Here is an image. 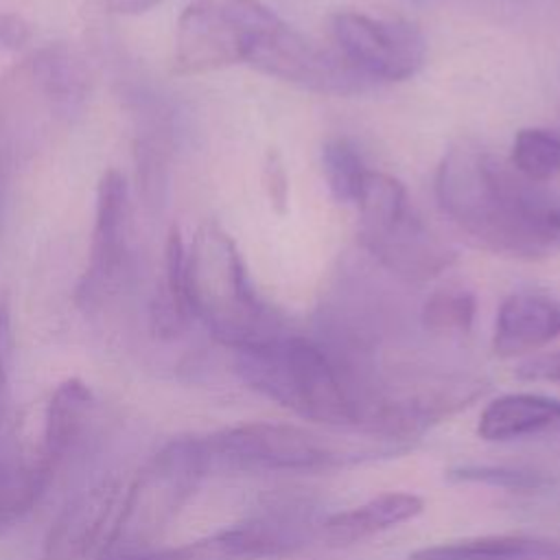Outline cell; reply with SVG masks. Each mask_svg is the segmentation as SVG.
I'll return each instance as SVG.
<instances>
[{"instance_id":"obj_22","label":"cell","mask_w":560,"mask_h":560,"mask_svg":"<svg viewBox=\"0 0 560 560\" xmlns=\"http://www.w3.org/2000/svg\"><path fill=\"white\" fill-rule=\"evenodd\" d=\"M33 77L39 88L59 105L81 98L83 74L66 46H46L33 61Z\"/></svg>"},{"instance_id":"obj_2","label":"cell","mask_w":560,"mask_h":560,"mask_svg":"<svg viewBox=\"0 0 560 560\" xmlns=\"http://www.w3.org/2000/svg\"><path fill=\"white\" fill-rule=\"evenodd\" d=\"M232 352L236 376L295 416L328 427L361 422V405L337 363L315 341L278 332Z\"/></svg>"},{"instance_id":"obj_10","label":"cell","mask_w":560,"mask_h":560,"mask_svg":"<svg viewBox=\"0 0 560 560\" xmlns=\"http://www.w3.org/2000/svg\"><path fill=\"white\" fill-rule=\"evenodd\" d=\"M249 66L267 77L319 94H354L370 83L337 50L317 46L284 22L267 37Z\"/></svg>"},{"instance_id":"obj_9","label":"cell","mask_w":560,"mask_h":560,"mask_svg":"<svg viewBox=\"0 0 560 560\" xmlns=\"http://www.w3.org/2000/svg\"><path fill=\"white\" fill-rule=\"evenodd\" d=\"M127 221L129 188L125 175L116 168H109L101 175L96 186L90 258L74 291L77 304L81 308H92L101 304L120 287L129 260Z\"/></svg>"},{"instance_id":"obj_24","label":"cell","mask_w":560,"mask_h":560,"mask_svg":"<svg viewBox=\"0 0 560 560\" xmlns=\"http://www.w3.org/2000/svg\"><path fill=\"white\" fill-rule=\"evenodd\" d=\"M453 481H470V483H486L505 490H532L545 483V477L536 470L523 468H508V466H490V464H466L448 470Z\"/></svg>"},{"instance_id":"obj_17","label":"cell","mask_w":560,"mask_h":560,"mask_svg":"<svg viewBox=\"0 0 560 560\" xmlns=\"http://www.w3.org/2000/svg\"><path fill=\"white\" fill-rule=\"evenodd\" d=\"M52 470L35 453L0 446V534L33 510L52 481Z\"/></svg>"},{"instance_id":"obj_13","label":"cell","mask_w":560,"mask_h":560,"mask_svg":"<svg viewBox=\"0 0 560 560\" xmlns=\"http://www.w3.org/2000/svg\"><path fill=\"white\" fill-rule=\"evenodd\" d=\"M92 413L94 394L79 378H68L59 383L57 389L50 394L44 411L42 440L35 451L42 462L52 470V475L83 440Z\"/></svg>"},{"instance_id":"obj_14","label":"cell","mask_w":560,"mask_h":560,"mask_svg":"<svg viewBox=\"0 0 560 560\" xmlns=\"http://www.w3.org/2000/svg\"><path fill=\"white\" fill-rule=\"evenodd\" d=\"M422 510L424 501L411 492H385L346 512L330 514L317 525V534L332 547L354 545L416 518Z\"/></svg>"},{"instance_id":"obj_1","label":"cell","mask_w":560,"mask_h":560,"mask_svg":"<svg viewBox=\"0 0 560 560\" xmlns=\"http://www.w3.org/2000/svg\"><path fill=\"white\" fill-rule=\"evenodd\" d=\"M435 197L464 234L494 254L540 260L560 252V195L475 140L462 138L446 149Z\"/></svg>"},{"instance_id":"obj_26","label":"cell","mask_w":560,"mask_h":560,"mask_svg":"<svg viewBox=\"0 0 560 560\" xmlns=\"http://www.w3.org/2000/svg\"><path fill=\"white\" fill-rule=\"evenodd\" d=\"M33 39L31 24L11 11H0V48L22 50Z\"/></svg>"},{"instance_id":"obj_20","label":"cell","mask_w":560,"mask_h":560,"mask_svg":"<svg viewBox=\"0 0 560 560\" xmlns=\"http://www.w3.org/2000/svg\"><path fill=\"white\" fill-rule=\"evenodd\" d=\"M510 164L536 184L560 177V133L536 127L516 131Z\"/></svg>"},{"instance_id":"obj_28","label":"cell","mask_w":560,"mask_h":560,"mask_svg":"<svg viewBox=\"0 0 560 560\" xmlns=\"http://www.w3.org/2000/svg\"><path fill=\"white\" fill-rule=\"evenodd\" d=\"M162 0H107V9L116 15H142Z\"/></svg>"},{"instance_id":"obj_18","label":"cell","mask_w":560,"mask_h":560,"mask_svg":"<svg viewBox=\"0 0 560 560\" xmlns=\"http://www.w3.org/2000/svg\"><path fill=\"white\" fill-rule=\"evenodd\" d=\"M560 547L529 536H477L416 549L409 560H542Z\"/></svg>"},{"instance_id":"obj_8","label":"cell","mask_w":560,"mask_h":560,"mask_svg":"<svg viewBox=\"0 0 560 560\" xmlns=\"http://www.w3.org/2000/svg\"><path fill=\"white\" fill-rule=\"evenodd\" d=\"M337 52L365 81H407L427 59V39L409 22L381 20L359 11L330 18Z\"/></svg>"},{"instance_id":"obj_11","label":"cell","mask_w":560,"mask_h":560,"mask_svg":"<svg viewBox=\"0 0 560 560\" xmlns=\"http://www.w3.org/2000/svg\"><path fill=\"white\" fill-rule=\"evenodd\" d=\"M120 488L116 481L94 483L74 494L52 518L44 538L46 560H83L114 527Z\"/></svg>"},{"instance_id":"obj_7","label":"cell","mask_w":560,"mask_h":560,"mask_svg":"<svg viewBox=\"0 0 560 560\" xmlns=\"http://www.w3.org/2000/svg\"><path fill=\"white\" fill-rule=\"evenodd\" d=\"M208 470H319L335 453L306 429L280 422H247L201 438Z\"/></svg>"},{"instance_id":"obj_5","label":"cell","mask_w":560,"mask_h":560,"mask_svg":"<svg viewBox=\"0 0 560 560\" xmlns=\"http://www.w3.org/2000/svg\"><path fill=\"white\" fill-rule=\"evenodd\" d=\"M210 475L201 438L186 435L164 444L127 486L107 538L112 556L149 549V540L179 512Z\"/></svg>"},{"instance_id":"obj_29","label":"cell","mask_w":560,"mask_h":560,"mask_svg":"<svg viewBox=\"0 0 560 560\" xmlns=\"http://www.w3.org/2000/svg\"><path fill=\"white\" fill-rule=\"evenodd\" d=\"M9 350H11V322H9V313L0 304V368H4Z\"/></svg>"},{"instance_id":"obj_27","label":"cell","mask_w":560,"mask_h":560,"mask_svg":"<svg viewBox=\"0 0 560 560\" xmlns=\"http://www.w3.org/2000/svg\"><path fill=\"white\" fill-rule=\"evenodd\" d=\"M516 374L527 381H551L560 383V352L532 357L516 368Z\"/></svg>"},{"instance_id":"obj_21","label":"cell","mask_w":560,"mask_h":560,"mask_svg":"<svg viewBox=\"0 0 560 560\" xmlns=\"http://www.w3.org/2000/svg\"><path fill=\"white\" fill-rule=\"evenodd\" d=\"M322 171L330 195L354 206L370 168L348 138H330L322 144Z\"/></svg>"},{"instance_id":"obj_16","label":"cell","mask_w":560,"mask_h":560,"mask_svg":"<svg viewBox=\"0 0 560 560\" xmlns=\"http://www.w3.org/2000/svg\"><path fill=\"white\" fill-rule=\"evenodd\" d=\"M186 284V245L177 228H171L164 245V271L149 304V326L158 339H177L192 322Z\"/></svg>"},{"instance_id":"obj_19","label":"cell","mask_w":560,"mask_h":560,"mask_svg":"<svg viewBox=\"0 0 560 560\" xmlns=\"http://www.w3.org/2000/svg\"><path fill=\"white\" fill-rule=\"evenodd\" d=\"M109 560H258V545L245 523L225 527L206 538L164 549H140Z\"/></svg>"},{"instance_id":"obj_4","label":"cell","mask_w":560,"mask_h":560,"mask_svg":"<svg viewBox=\"0 0 560 560\" xmlns=\"http://www.w3.org/2000/svg\"><path fill=\"white\" fill-rule=\"evenodd\" d=\"M354 206L363 247L400 280L427 282L455 262L457 252L413 212L396 177L368 171Z\"/></svg>"},{"instance_id":"obj_23","label":"cell","mask_w":560,"mask_h":560,"mask_svg":"<svg viewBox=\"0 0 560 560\" xmlns=\"http://www.w3.org/2000/svg\"><path fill=\"white\" fill-rule=\"evenodd\" d=\"M477 313L475 295L464 289L433 291L422 306V324L435 335H466Z\"/></svg>"},{"instance_id":"obj_25","label":"cell","mask_w":560,"mask_h":560,"mask_svg":"<svg viewBox=\"0 0 560 560\" xmlns=\"http://www.w3.org/2000/svg\"><path fill=\"white\" fill-rule=\"evenodd\" d=\"M262 184L273 210L278 214H284L289 206V177L278 151H267L262 166Z\"/></svg>"},{"instance_id":"obj_30","label":"cell","mask_w":560,"mask_h":560,"mask_svg":"<svg viewBox=\"0 0 560 560\" xmlns=\"http://www.w3.org/2000/svg\"><path fill=\"white\" fill-rule=\"evenodd\" d=\"M7 418H9V378H7V370L0 368V446L4 438Z\"/></svg>"},{"instance_id":"obj_6","label":"cell","mask_w":560,"mask_h":560,"mask_svg":"<svg viewBox=\"0 0 560 560\" xmlns=\"http://www.w3.org/2000/svg\"><path fill=\"white\" fill-rule=\"evenodd\" d=\"M280 24L260 0H188L175 28V72L203 74L249 66Z\"/></svg>"},{"instance_id":"obj_3","label":"cell","mask_w":560,"mask_h":560,"mask_svg":"<svg viewBox=\"0 0 560 560\" xmlns=\"http://www.w3.org/2000/svg\"><path fill=\"white\" fill-rule=\"evenodd\" d=\"M192 317L223 346L238 350L280 332L278 317L256 293L230 234L206 221L186 247Z\"/></svg>"},{"instance_id":"obj_12","label":"cell","mask_w":560,"mask_h":560,"mask_svg":"<svg viewBox=\"0 0 560 560\" xmlns=\"http://www.w3.org/2000/svg\"><path fill=\"white\" fill-rule=\"evenodd\" d=\"M560 337V300L542 291L508 295L494 319L492 350L501 359L523 357Z\"/></svg>"},{"instance_id":"obj_15","label":"cell","mask_w":560,"mask_h":560,"mask_svg":"<svg viewBox=\"0 0 560 560\" xmlns=\"http://www.w3.org/2000/svg\"><path fill=\"white\" fill-rule=\"evenodd\" d=\"M560 427V398L545 394H503L490 400L477 422L486 442H510Z\"/></svg>"}]
</instances>
